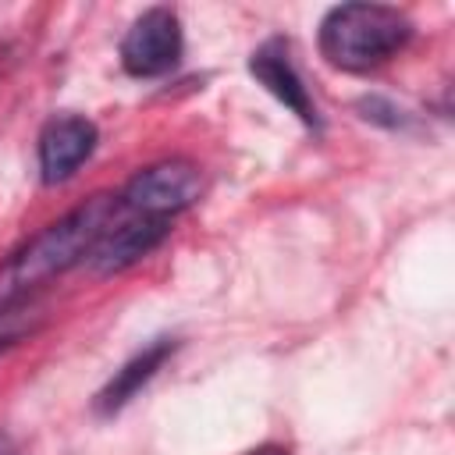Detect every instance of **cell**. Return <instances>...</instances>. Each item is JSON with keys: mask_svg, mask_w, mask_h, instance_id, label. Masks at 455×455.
I'll use <instances>...</instances> for the list:
<instances>
[{"mask_svg": "<svg viewBox=\"0 0 455 455\" xmlns=\"http://www.w3.org/2000/svg\"><path fill=\"white\" fill-rule=\"evenodd\" d=\"M203 192V174L192 160H160L128 178L117 203L124 213L135 217H160L171 220L174 213L188 210Z\"/></svg>", "mask_w": 455, "mask_h": 455, "instance_id": "3", "label": "cell"}, {"mask_svg": "<svg viewBox=\"0 0 455 455\" xmlns=\"http://www.w3.org/2000/svg\"><path fill=\"white\" fill-rule=\"evenodd\" d=\"M249 71H252V78H256L277 103H284L306 128H320L316 103H313V96H309L302 75L295 71L291 53H288V46H284L281 39H267V43L249 57Z\"/></svg>", "mask_w": 455, "mask_h": 455, "instance_id": "7", "label": "cell"}, {"mask_svg": "<svg viewBox=\"0 0 455 455\" xmlns=\"http://www.w3.org/2000/svg\"><path fill=\"white\" fill-rule=\"evenodd\" d=\"M181 50H185V39H181L178 14L167 7H149L124 32L121 64L135 78H156V75H167L181 60Z\"/></svg>", "mask_w": 455, "mask_h": 455, "instance_id": "4", "label": "cell"}, {"mask_svg": "<svg viewBox=\"0 0 455 455\" xmlns=\"http://www.w3.org/2000/svg\"><path fill=\"white\" fill-rule=\"evenodd\" d=\"M43 320H46V313L36 302V295L18 299V302H0V352L28 341L43 327Z\"/></svg>", "mask_w": 455, "mask_h": 455, "instance_id": "9", "label": "cell"}, {"mask_svg": "<svg viewBox=\"0 0 455 455\" xmlns=\"http://www.w3.org/2000/svg\"><path fill=\"white\" fill-rule=\"evenodd\" d=\"M117 210H121L117 196L100 192L82 206H75L71 213H64L60 220L46 224L0 267V302L32 299L36 288L85 263L96 242L103 238V231L114 224Z\"/></svg>", "mask_w": 455, "mask_h": 455, "instance_id": "1", "label": "cell"}, {"mask_svg": "<svg viewBox=\"0 0 455 455\" xmlns=\"http://www.w3.org/2000/svg\"><path fill=\"white\" fill-rule=\"evenodd\" d=\"M100 132L82 114H57L39 132V174L46 185L68 181L96 149Z\"/></svg>", "mask_w": 455, "mask_h": 455, "instance_id": "6", "label": "cell"}, {"mask_svg": "<svg viewBox=\"0 0 455 455\" xmlns=\"http://www.w3.org/2000/svg\"><path fill=\"white\" fill-rule=\"evenodd\" d=\"M171 231V220L160 217H135L117 210L114 224L103 231V238L96 242V249L89 252V267L96 274H121L128 267H135L142 256H149Z\"/></svg>", "mask_w": 455, "mask_h": 455, "instance_id": "5", "label": "cell"}, {"mask_svg": "<svg viewBox=\"0 0 455 455\" xmlns=\"http://www.w3.org/2000/svg\"><path fill=\"white\" fill-rule=\"evenodd\" d=\"M412 39V21L384 4H341L320 21V53L327 64L363 75L391 60Z\"/></svg>", "mask_w": 455, "mask_h": 455, "instance_id": "2", "label": "cell"}, {"mask_svg": "<svg viewBox=\"0 0 455 455\" xmlns=\"http://www.w3.org/2000/svg\"><path fill=\"white\" fill-rule=\"evenodd\" d=\"M0 455H21L18 444H14V437L7 430H0Z\"/></svg>", "mask_w": 455, "mask_h": 455, "instance_id": "10", "label": "cell"}, {"mask_svg": "<svg viewBox=\"0 0 455 455\" xmlns=\"http://www.w3.org/2000/svg\"><path fill=\"white\" fill-rule=\"evenodd\" d=\"M245 455H291V451L281 448V444H259V448H252V451H245Z\"/></svg>", "mask_w": 455, "mask_h": 455, "instance_id": "11", "label": "cell"}, {"mask_svg": "<svg viewBox=\"0 0 455 455\" xmlns=\"http://www.w3.org/2000/svg\"><path fill=\"white\" fill-rule=\"evenodd\" d=\"M174 348H178V341L174 338H156V341H149L146 348H139L121 370H114V377L96 391V402H92V409L100 412V416H114V412H121L156 373H160V366L174 355Z\"/></svg>", "mask_w": 455, "mask_h": 455, "instance_id": "8", "label": "cell"}]
</instances>
